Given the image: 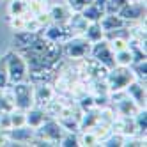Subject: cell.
Returning <instances> with one entry per match:
<instances>
[{
	"label": "cell",
	"instance_id": "cell-22",
	"mask_svg": "<svg viewBox=\"0 0 147 147\" xmlns=\"http://www.w3.org/2000/svg\"><path fill=\"white\" fill-rule=\"evenodd\" d=\"M78 145H83V147L99 145V140L90 129H82V131H78Z\"/></svg>",
	"mask_w": 147,
	"mask_h": 147
},
{
	"label": "cell",
	"instance_id": "cell-12",
	"mask_svg": "<svg viewBox=\"0 0 147 147\" xmlns=\"http://www.w3.org/2000/svg\"><path fill=\"white\" fill-rule=\"evenodd\" d=\"M55 96L57 92L51 83H37V85H34V103H36L34 107L45 108Z\"/></svg>",
	"mask_w": 147,
	"mask_h": 147
},
{
	"label": "cell",
	"instance_id": "cell-4",
	"mask_svg": "<svg viewBox=\"0 0 147 147\" xmlns=\"http://www.w3.org/2000/svg\"><path fill=\"white\" fill-rule=\"evenodd\" d=\"M11 87V94H13V101H14V108L27 112L28 108L34 107V85L28 80L18 82Z\"/></svg>",
	"mask_w": 147,
	"mask_h": 147
},
{
	"label": "cell",
	"instance_id": "cell-5",
	"mask_svg": "<svg viewBox=\"0 0 147 147\" xmlns=\"http://www.w3.org/2000/svg\"><path fill=\"white\" fill-rule=\"evenodd\" d=\"M62 135H64V128H62L59 124V121L53 119V117H48L39 128L34 129V136L39 140H43L48 147L50 145H59Z\"/></svg>",
	"mask_w": 147,
	"mask_h": 147
},
{
	"label": "cell",
	"instance_id": "cell-15",
	"mask_svg": "<svg viewBox=\"0 0 147 147\" xmlns=\"http://www.w3.org/2000/svg\"><path fill=\"white\" fill-rule=\"evenodd\" d=\"M105 13H107L105 11V0H90L89 5L82 11V16L89 23H92V22H99Z\"/></svg>",
	"mask_w": 147,
	"mask_h": 147
},
{
	"label": "cell",
	"instance_id": "cell-14",
	"mask_svg": "<svg viewBox=\"0 0 147 147\" xmlns=\"http://www.w3.org/2000/svg\"><path fill=\"white\" fill-rule=\"evenodd\" d=\"M71 9L67 7V4L62 0V2L57 4H51L48 7V16L53 23H67V20L71 18Z\"/></svg>",
	"mask_w": 147,
	"mask_h": 147
},
{
	"label": "cell",
	"instance_id": "cell-30",
	"mask_svg": "<svg viewBox=\"0 0 147 147\" xmlns=\"http://www.w3.org/2000/svg\"><path fill=\"white\" fill-rule=\"evenodd\" d=\"M9 87V78H7V66H5V55L0 57V90Z\"/></svg>",
	"mask_w": 147,
	"mask_h": 147
},
{
	"label": "cell",
	"instance_id": "cell-16",
	"mask_svg": "<svg viewBox=\"0 0 147 147\" xmlns=\"http://www.w3.org/2000/svg\"><path fill=\"white\" fill-rule=\"evenodd\" d=\"M98 23H99V27H101V30H103L105 34L112 32V30H117V28H122V27L128 25L119 14H110V13H105Z\"/></svg>",
	"mask_w": 147,
	"mask_h": 147
},
{
	"label": "cell",
	"instance_id": "cell-11",
	"mask_svg": "<svg viewBox=\"0 0 147 147\" xmlns=\"http://www.w3.org/2000/svg\"><path fill=\"white\" fill-rule=\"evenodd\" d=\"M124 92H126V96L129 99H133L140 108L147 107V92H145V83L144 82L135 78L133 82H129V85L124 89Z\"/></svg>",
	"mask_w": 147,
	"mask_h": 147
},
{
	"label": "cell",
	"instance_id": "cell-29",
	"mask_svg": "<svg viewBox=\"0 0 147 147\" xmlns=\"http://www.w3.org/2000/svg\"><path fill=\"white\" fill-rule=\"evenodd\" d=\"M128 4V0H105V11L110 14H117Z\"/></svg>",
	"mask_w": 147,
	"mask_h": 147
},
{
	"label": "cell",
	"instance_id": "cell-19",
	"mask_svg": "<svg viewBox=\"0 0 147 147\" xmlns=\"http://www.w3.org/2000/svg\"><path fill=\"white\" fill-rule=\"evenodd\" d=\"M83 36H85L90 43H96V41H101V39H105V32L101 30V27H99V23L98 22H92V23H89V27L85 28V32H83Z\"/></svg>",
	"mask_w": 147,
	"mask_h": 147
},
{
	"label": "cell",
	"instance_id": "cell-10",
	"mask_svg": "<svg viewBox=\"0 0 147 147\" xmlns=\"http://www.w3.org/2000/svg\"><path fill=\"white\" fill-rule=\"evenodd\" d=\"M110 128H112L113 133H117V135L124 136V138H129V136L138 135L133 117H124V115H117V117L113 119V122H112Z\"/></svg>",
	"mask_w": 147,
	"mask_h": 147
},
{
	"label": "cell",
	"instance_id": "cell-9",
	"mask_svg": "<svg viewBox=\"0 0 147 147\" xmlns=\"http://www.w3.org/2000/svg\"><path fill=\"white\" fill-rule=\"evenodd\" d=\"M9 136V144L7 145H28L30 140L34 138V129L28 126H20V128H9L5 129Z\"/></svg>",
	"mask_w": 147,
	"mask_h": 147
},
{
	"label": "cell",
	"instance_id": "cell-8",
	"mask_svg": "<svg viewBox=\"0 0 147 147\" xmlns=\"http://www.w3.org/2000/svg\"><path fill=\"white\" fill-rule=\"evenodd\" d=\"M126 23L135 22H145V2H128L121 11L117 13Z\"/></svg>",
	"mask_w": 147,
	"mask_h": 147
},
{
	"label": "cell",
	"instance_id": "cell-27",
	"mask_svg": "<svg viewBox=\"0 0 147 147\" xmlns=\"http://www.w3.org/2000/svg\"><path fill=\"white\" fill-rule=\"evenodd\" d=\"M9 122H11V128H20V126H25V112L23 110H11L9 112Z\"/></svg>",
	"mask_w": 147,
	"mask_h": 147
},
{
	"label": "cell",
	"instance_id": "cell-3",
	"mask_svg": "<svg viewBox=\"0 0 147 147\" xmlns=\"http://www.w3.org/2000/svg\"><path fill=\"white\" fill-rule=\"evenodd\" d=\"M133 80H135V75H133L131 67H122V66H113L112 69H108L107 78H105L110 94L124 90L129 85V82H133Z\"/></svg>",
	"mask_w": 147,
	"mask_h": 147
},
{
	"label": "cell",
	"instance_id": "cell-21",
	"mask_svg": "<svg viewBox=\"0 0 147 147\" xmlns=\"http://www.w3.org/2000/svg\"><path fill=\"white\" fill-rule=\"evenodd\" d=\"M113 59H115V66H122V67H129L133 64V55L129 48H124L119 51H113Z\"/></svg>",
	"mask_w": 147,
	"mask_h": 147
},
{
	"label": "cell",
	"instance_id": "cell-2",
	"mask_svg": "<svg viewBox=\"0 0 147 147\" xmlns=\"http://www.w3.org/2000/svg\"><path fill=\"white\" fill-rule=\"evenodd\" d=\"M90 41L85 36H73L62 45V55L66 60H82L90 53Z\"/></svg>",
	"mask_w": 147,
	"mask_h": 147
},
{
	"label": "cell",
	"instance_id": "cell-20",
	"mask_svg": "<svg viewBox=\"0 0 147 147\" xmlns=\"http://www.w3.org/2000/svg\"><path fill=\"white\" fill-rule=\"evenodd\" d=\"M30 14L27 11V2L23 0H11L7 5V16H25Z\"/></svg>",
	"mask_w": 147,
	"mask_h": 147
},
{
	"label": "cell",
	"instance_id": "cell-1",
	"mask_svg": "<svg viewBox=\"0 0 147 147\" xmlns=\"http://www.w3.org/2000/svg\"><path fill=\"white\" fill-rule=\"evenodd\" d=\"M5 66H7V78L9 85H14L18 82L27 80L28 75V64L23 59V55L16 50H11L5 53Z\"/></svg>",
	"mask_w": 147,
	"mask_h": 147
},
{
	"label": "cell",
	"instance_id": "cell-18",
	"mask_svg": "<svg viewBox=\"0 0 147 147\" xmlns=\"http://www.w3.org/2000/svg\"><path fill=\"white\" fill-rule=\"evenodd\" d=\"M67 25H69V28L73 30L75 36H83L85 28L89 27V22L82 16V13H73L71 18L67 20Z\"/></svg>",
	"mask_w": 147,
	"mask_h": 147
},
{
	"label": "cell",
	"instance_id": "cell-7",
	"mask_svg": "<svg viewBox=\"0 0 147 147\" xmlns=\"http://www.w3.org/2000/svg\"><path fill=\"white\" fill-rule=\"evenodd\" d=\"M94 60H98L101 66H105L107 69H112L115 66V59H113V50L110 48L107 39L96 41L90 45V53H89Z\"/></svg>",
	"mask_w": 147,
	"mask_h": 147
},
{
	"label": "cell",
	"instance_id": "cell-28",
	"mask_svg": "<svg viewBox=\"0 0 147 147\" xmlns=\"http://www.w3.org/2000/svg\"><path fill=\"white\" fill-rule=\"evenodd\" d=\"M27 16H30V14H25V16H7V25L11 27L13 32L25 30V18Z\"/></svg>",
	"mask_w": 147,
	"mask_h": 147
},
{
	"label": "cell",
	"instance_id": "cell-33",
	"mask_svg": "<svg viewBox=\"0 0 147 147\" xmlns=\"http://www.w3.org/2000/svg\"><path fill=\"white\" fill-rule=\"evenodd\" d=\"M23 2H27V0H23Z\"/></svg>",
	"mask_w": 147,
	"mask_h": 147
},
{
	"label": "cell",
	"instance_id": "cell-23",
	"mask_svg": "<svg viewBox=\"0 0 147 147\" xmlns=\"http://www.w3.org/2000/svg\"><path fill=\"white\" fill-rule=\"evenodd\" d=\"M133 121H135V126H136L138 135H145V131H147V110L140 108L138 112L133 115Z\"/></svg>",
	"mask_w": 147,
	"mask_h": 147
},
{
	"label": "cell",
	"instance_id": "cell-13",
	"mask_svg": "<svg viewBox=\"0 0 147 147\" xmlns=\"http://www.w3.org/2000/svg\"><path fill=\"white\" fill-rule=\"evenodd\" d=\"M39 36H41V30H37V32H34V30H18V32L13 34V50L22 51L28 45H32Z\"/></svg>",
	"mask_w": 147,
	"mask_h": 147
},
{
	"label": "cell",
	"instance_id": "cell-26",
	"mask_svg": "<svg viewBox=\"0 0 147 147\" xmlns=\"http://www.w3.org/2000/svg\"><path fill=\"white\" fill-rule=\"evenodd\" d=\"M59 145L60 147H78V131H64Z\"/></svg>",
	"mask_w": 147,
	"mask_h": 147
},
{
	"label": "cell",
	"instance_id": "cell-17",
	"mask_svg": "<svg viewBox=\"0 0 147 147\" xmlns=\"http://www.w3.org/2000/svg\"><path fill=\"white\" fill-rule=\"evenodd\" d=\"M46 119H48V115H46L45 108H41V107H32L25 112V124L32 129L39 128Z\"/></svg>",
	"mask_w": 147,
	"mask_h": 147
},
{
	"label": "cell",
	"instance_id": "cell-24",
	"mask_svg": "<svg viewBox=\"0 0 147 147\" xmlns=\"http://www.w3.org/2000/svg\"><path fill=\"white\" fill-rule=\"evenodd\" d=\"M131 71H133V75L136 80H140V82H147V60H138V62H133V64L129 66Z\"/></svg>",
	"mask_w": 147,
	"mask_h": 147
},
{
	"label": "cell",
	"instance_id": "cell-31",
	"mask_svg": "<svg viewBox=\"0 0 147 147\" xmlns=\"http://www.w3.org/2000/svg\"><path fill=\"white\" fill-rule=\"evenodd\" d=\"M67 4V7L71 9V13H82L83 9L89 5L90 0H64Z\"/></svg>",
	"mask_w": 147,
	"mask_h": 147
},
{
	"label": "cell",
	"instance_id": "cell-25",
	"mask_svg": "<svg viewBox=\"0 0 147 147\" xmlns=\"http://www.w3.org/2000/svg\"><path fill=\"white\" fill-rule=\"evenodd\" d=\"M27 11L32 16L48 11V0H27Z\"/></svg>",
	"mask_w": 147,
	"mask_h": 147
},
{
	"label": "cell",
	"instance_id": "cell-32",
	"mask_svg": "<svg viewBox=\"0 0 147 147\" xmlns=\"http://www.w3.org/2000/svg\"><path fill=\"white\" fill-rule=\"evenodd\" d=\"M128 2H142V4H144L145 0H128Z\"/></svg>",
	"mask_w": 147,
	"mask_h": 147
},
{
	"label": "cell",
	"instance_id": "cell-6",
	"mask_svg": "<svg viewBox=\"0 0 147 147\" xmlns=\"http://www.w3.org/2000/svg\"><path fill=\"white\" fill-rule=\"evenodd\" d=\"M41 36L46 37L51 43H57V45H64L69 37H73V30L69 28L67 23H53L50 22L46 27L41 28Z\"/></svg>",
	"mask_w": 147,
	"mask_h": 147
}]
</instances>
